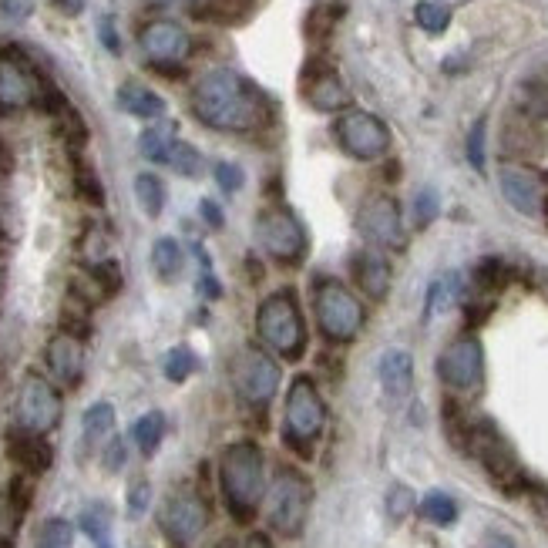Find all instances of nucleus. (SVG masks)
Listing matches in <instances>:
<instances>
[{
    "mask_svg": "<svg viewBox=\"0 0 548 548\" xmlns=\"http://www.w3.org/2000/svg\"><path fill=\"white\" fill-rule=\"evenodd\" d=\"M192 111L202 125L216 128V132H249V128L263 122L266 98L249 85L243 74L216 68L195 85Z\"/></svg>",
    "mask_w": 548,
    "mask_h": 548,
    "instance_id": "obj_1",
    "label": "nucleus"
},
{
    "mask_svg": "<svg viewBox=\"0 0 548 548\" xmlns=\"http://www.w3.org/2000/svg\"><path fill=\"white\" fill-rule=\"evenodd\" d=\"M219 485L226 508L236 522H249L256 515L266 491V461L256 441H236L219 458Z\"/></svg>",
    "mask_w": 548,
    "mask_h": 548,
    "instance_id": "obj_2",
    "label": "nucleus"
},
{
    "mask_svg": "<svg viewBox=\"0 0 548 548\" xmlns=\"http://www.w3.org/2000/svg\"><path fill=\"white\" fill-rule=\"evenodd\" d=\"M256 333L273 354L300 360L306 350V323L293 290L269 293L256 310Z\"/></svg>",
    "mask_w": 548,
    "mask_h": 548,
    "instance_id": "obj_3",
    "label": "nucleus"
},
{
    "mask_svg": "<svg viewBox=\"0 0 548 548\" xmlns=\"http://www.w3.org/2000/svg\"><path fill=\"white\" fill-rule=\"evenodd\" d=\"M313 508V485L296 468L280 464L266 495V518L286 538H300Z\"/></svg>",
    "mask_w": 548,
    "mask_h": 548,
    "instance_id": "obj_4",
    "label": "nucleus"
},
{
    "mask_svg": "<svg viewBox=\"0 0 548 548\" xmlns=\"http://www.w3.org/2000/svg\"><path fill=\"white\" fill-rule=\"evenodd\" d=\"M323 427H327V404H323L317 384L310 377H296L283 407V441L293 451L310 454Z\"/></svg>",
    "mask_w": 548,
    "mask_h": 548,
    "instance_id": "obj_5",
    "label": "nucleus"
},
{
    "mask_svg": "<svg viewBox=\"0 0 548 548\" xmlns=\"http://www.w3.org/2000/svg\"><path fill=\"white\" fill-rule=\"evenodd\" d=\"M313 310H317L320 333L330 343H350L360 330H364V320H367L364 303L337 280H323L317 286Z\"/></svg>",
    "mask_w": 548,
    "mask_h": 548,
    "instance_id": "obj_6",
    "label": "nucleus"
},
{
    "mask_svg": "<svg viewBox=\"0 0 548 548\" xmlns=\"http://www.w3.org/2000/svg\"><path fill=\"white\" fill-rule=\"evenodd\" d=\"M159 525H162V535L169 538L175 548H192L209 525L206 498H202L195 488H185V485L169 491V498L162 501Z\"/></svg>",
    "mask_w": 548,
    "mask_h": 548,
    "instance_id": "obj_7",
    "label": "nucleus"
},
{
    "mask_svg": "<svg viewBox=\"0 0 548 548\" xmlns=\"http://www.w3.org/2000/svg\"><path fill=\"white\" fill-rule=\"evenodd\" d=\"M464 448H471L478 454V461L485 464V471L498 488L518 491L525 485V475H522V468H518V461H515V451L508 448V441L495 431V424H488V421L471 424L468 427V444H464Z\"/></svg>",
    "mask_w": 548,
    "mask_h": 548,
    "instance_id": "obj_8",
    "label": "nucleus"
},
{
    "mask_svg": "<svg viewBox=\"0 0 548 548\" xmlns=\"http://www.w3.org/2000/svg\"><path fill=\"white\" fill-rule=\"evenodd\" d=\"M61 394L54 390L51 380L41 374H24L21 390H17V427L31 434H51L61 424Z\"/></svg>",
    "mask_w": 548,
    "mask_h": 548,
    "instance_id": "obj_9",
    "label": "nucleus"
},
{
    "mask_svg": "<svg viewBox=\"0 0 548 548\" xmlns=\"http://www.w3.org/2000/svg\"><path fill=\"white\" fill-rule=\"evenodd\" d=\"M256 243L263 246L266 256L290 266H300L306 256V232L300 226V219L280 206L263 209L256 216Z\"/></svg>",
    "mask_w": 548,
    "mask_h": 548,
    "instance_id": "obj_10",
    "label": "nucleus"
},
{
    "mask_svg": "<svg viewBox=\"0 0 548 548\" xmlns=\"http://www.w3.org/2000/svg\"><path fill=\"white\" fill-rule=\"evenodd\" d=\"M232 384L243 401L266 407L280 390V364L263 347H243L232 357Z\"/></svg>",
    "mask_w": 548,
    "mask_h": 548,
    "instance_id": "obj_11",
    "label": "nucleus"
},
{
    "mask_svg": "<svg viewBox=\"0 0 548 548\" xmlns=\"http://www.w3.org/2000/svg\"><path fill=\"white\" fill-rule=\"evenodd\" d=\"M333 138L350 159L360 162H374L380 155H387L390 148V132L387 125L380 122L377 115H367V111H347L333 122Z\"/></svg>",
    "mask_w": 548,
    "mask_h": 548,
    "instance_id": "obj_12",
    "label": "nucleus"
},
{
    "mask_svg": "<svg viewBox=\"0 0 548 548\" xmlns=\"http://www.w3.org/2000/svg\"><path fill=\"white\" fill-rule=\"evenodd\" d=\"M44 95H48V88L24 54L17 48L0 51V111L41 105Z\"/></svg>",
    "mask_w": 548,
    "mask_h": 548,
    "instance_id": "obj_13",
    "label": "nucleus"
},
{
    "mask_svg": "<svg viewBox=\"0 0 548 548\" xmlns=\"http://www.w3.org/2000/svg\"><path fill=\"white\" fill-rule=\"evenodd\" d=\"M501 195L508 199V206L522 212L528 219L548 216V175L535 172L528 165H501L498 172Z\"/></svg>",
    "mask_w": 548,
    "mask_h": 548,
    "instance_id": "obj_14",
    "label": "nucleus"
},
{
    "mask_svg": "<svg viewBox=\"0 0 548 548\" xmlns=\"http://www.w3.org/2000/svg\"><path fill=\"white\" fill-rule=\"evenodd\" d=\"M138 44H142V54L148 64L159 71H175L182 68L185 58L192 54V37L182 24L175 21H152L142 27L138 34Z\"/></svg>",
    "mask_w": 548,
    "mask_h": 548,
    "instance_id": "obj_15",
    "label": "nucleus"
},
{
    "mask_svg": "<svg viewBox=\"0 0 548 548\" xmlns=\"http://www.w3.org/2000/svg\"><path fill=\"white\" fill-rule=\"evenodd\" d=\"M438 374L448 387L454 390H471L481 384V374H485V350H481L478 337H458L454 343L441 350L438 357Z\"/></svg>",
    "mask_w": 548,
    "mask_h": 548,
    "instance_id": "obj_16",
    "label": "nucleus"
},
{
    "mask_svg": "<svg viewBox=\"0 0 548 548\" xmlns=\"http://www.w3.org/2000/svg\"><path fill=\"white\" fill-rule=\"evenodd\" d=\"M357 229L367 243L380 249H401L404 246V222L401 209L390 195H370L357 212Z\"/></svg>",
    "mask_w": 548,
    "mask_h": 548,
    "instance_id": "obj_17",
    "label": "nucleus"
},
{
    "mask_svg": "<svg viewBox=\"0 0 548 548\" xmlns=\"http://www.w3.org/2000/svg\"><path fill=\"white\" fill-rule=\"evenodd\" d=\"M44 360H48V370L58 384L78 387L81 377H85V340L68 330L54 333L48 340V350H44Z\"/></svg>",
    "mask_w": 548,
    "mask_h": 548,
    "instance_id": "obj_18",
    "label": "nucleus"
},
{
    "mask_svg": "<svg viewBox=\"0 0 548 548\" xmlns=\"http://www.w3.org/2000/svg\"><path fill=\"white\" fill-rule=\"evenodd\" d=\"M303 98L310 108L317 111H327V115H333V111L347 108L350 105V91L347 85H343V78L333 68H327V64H310L303 74Z\"/></svg>",
    "mask_w": 548,
    "mask_h": 548,
    "instance_id": "obj_19",
    "label": "nucleus"
},
{
    "mask_svg": "<svg viewBox=\"0 0 548 548\" xmlns=\"http://www.w3.org/2000/svg\"><path fill=\"white\" fill-rule=\"evenodd\" d=\"M7 454H11V461L31 478L44 475V471L51 468V461H54V451H51V444L44 441V434L21 431V427L7 434Z\"/></svg>",
    "mask_w": 548,
    "mask_h": 548,
    "instance_id": "obj_20",
    "label": "nucleus"
},
{
    "mask_svg": "<svg viewBox=\"0 0 548 548\" xmlns=\"http://www.w3.org/2000/svg\"><path fill=\"white\" fill-rule=\"evenodd\" d=\"M354 283L364 290L370 300H384L387 290H390V259L384 253H377V249H360L354 253Z\"/></svg>",
    "mask_w": 548,
    "mask_h": 548,
    "instance_id": "obj_21",
    "label": "nucleus"
},
{
    "mask_svg": "<svg viewBox=\"0 0 548 548\" xmlns=\"http://www.w3.org/2000/svg\"><path fill=\"white\" fill-rule=\"evenodd\" d=\"M377 374H380V387H384L390 401H401L414 387V357L401 347H390L384 350V357H380Z\"/></svg>",
    "mask_w": 548,
    "mask_h": 548,
    "instance_id": "obj_22",
    "label": "nucleus"
},
{
    "mask_svg": "<svg viewBox=\"0 0 548 548\" xmlns=\"http://www.w3.org/2000/svg\"><path fill=\"white\" fill-rule=\"evenodd\" d=\"M118 108L128 111L132 118H142V122H159L165 115V98L155 95L152 88L128 81V85L118 88Z\"/></svg>",
    "mask_w": 548,
    "mask_h": 548,
    "instance_id": "obj_23",
    "label": "nucleus"
},
{
    "mask_svg": "<svg viewBox=\"0 0 548 548\" xmlns=\"http://www.w3.org/2000/svg\"><path fill=\"white\" fill-rule=\"evenodd\" d=\"M165 431H169V424H165V414H162V411H148V414H142V417L135 421V427H132V441L138 444V451H142L145 458H152V454L162 448Z\"/></svg>",
    "mask_w": 548,
    "mask_h": 548,
    "instance_id": "obj_24",
    "label": "nucleus"
},
{
    "mask_svg": "<svg viewBox=\"0 0 548 548\" xmlns=\"http://www.w3.org/2000/svg\"><path fill=\"white\" fill-rule=\"evenodd\" d=\"M182 266H185V253L175 239L162 236L159 243L152 246V269L162 283H175L182 276Z\"/></svg>",
    "mask_w": 548,
    "mask_h": 548,
    "instance_id": "obj_25",
    "label": "nucleus"
},
{
    "mask_svg": "<svg viewBox=\"0 0 548 548\" xmlns=\"http://www.w3.org/2000/svg\"><path fill=\"white\" fill-rule=\"evenodd\" d=\"M81 431H85L88 448H98L101 441H108L111 431H115V407H111L108 401L91 404L85 411V421H81Z\"/></svg>",
    "mask_w": 548,
    "mask_h": 548,
    "instance_id": "obj_26",
    "label": "nucleus"
},
{
    "mask_svg": "<svg viewBox=\"0 0 548 548\" xmlns=\"http://www.w3.org/2000/svg\"><path fill=\"white\" fill-rule=\"evenodd\" d=\"M78 528L95 542V548H111V508L105 501L88 505L78 518Z\"/></svg>",
    "mask_w": 548,
    "mask_h": 548,
    "instance_id": "obj_27",
    "label": "nucleus"
},
{
    "mask_svg": "<svg viewBox=\"0 0 548 548\" xmlns=\"http://www.w3.org/2000/svg\"><path fill=\"white\" fill-rule=\"evenodd\" d=\"M175 145V125H152L138 135V152L145 155L148 162H169V152Z\"/></svg>",
    "mask_w": 548,
    "mask_h": 548,
    "instance_id": "obj_28",
    "label": "nucleus"
},
{
    "mask_svg": "<svg viewBox=\"0 0 548 548\" xmlns=\"http://www.w3.org/2000/svg\"><path fill=\"white\" fill-rule=\"evenodd\" d=\"M461 296V276L458 273H444L438 280L431 283V290H427V306H424V317H438L441 310H448V306L458 303Z\"/></svg>",
    "mask_w": 548,
    "mask_h": 548,
    "instance_id": "obj_29",
    "label": "nucleus"
},
{
    "mask_svg": "<svg viewBox=\"0 0 548 548\" xmlns=\"http://www.w3.org/2000/svg\"><path fill=\"white\" fill-rule=\"evenodd\" d=\"M135 199L148 219H159L162 209H165V182L159 179V175L142 172L135 179Z\"/></svg>",
    "mask_w": 548,
    "mask_h": 548,
    "instance_id": "obj_30",
    "label": "nucleus"
},
{
    "mask_svg": "<svg viewBox=\"0 0 548 548\" xmlns=\"http://www.w3.org/2000/svg\"><path fill=\"white\" fill-rule=\"evenodd\" d=\"M199 357H195L192 347H185V343H179V347H172L169 354H165L162 360V374L172 380V384H185L195 370H199Z\"/></svg>",
    "mask_w": 548,
    "mask_h": 548,
    "instance_id": "obj_31",
    "label": "nucleus"
},
{
    "mask_svg": "<svg viewBox=\"0 0 548 548\" xmlns=\"http://www.w3.org/2000/svg\"><path fill=\"white\" fill-rule=\"evenodd\" d=\"M88 280L98 286V293L105 296H115L118 290H122V266H118L115 256L101 259V263H91L88 266Z\"/></svg>",
    "mask_w": 548,
    "mask_h": 548,
    "instance_id": "obj_32",
    "label": "nucleus"
},
{
    "mask_svg": "<svg viewBox=\"0 0 548 548\" xmlns=\"http://www.w3.org/2000/svg\"><path fill=\"white\" fill-rule=\"evenodd\" d=\"M421 515L431 525H451L454 518H458V505H454V498L444 495V491H431V495L421 498Z\"/></svg>",
    "mask_w": 548,
    "mask_h": 548,
    "instance_id": "obj_33",
    "label": "nucleus"
},
{
    "mask_svg": "<svg viewBox=\"0 0 548 548\" xmlns=\"http://www.w3.org/2000/svg\"><path fill=\"white\" fill-rule=\"evenodd\" d=\"M34 548H74V525L68 518H48L37 532Z\"/></svg>",
    "mask_w": 548,
    "mask_h": 548,
    "instance_id": "obj_34",
    "label": "nucleus"
},
{
    "mask_svg": "<svg viewBox=\"0 0 548 548\" xmlns=\"http://www.w3.org/2000/svg\"><path fill=\"white\" fill-rule=\"evenodd\" d=\"M249 11H253V0H209V4H206L209 21H222V24L246 21Z\"/></svg>",
    "mask_w": 548,
    "mask_h": 548,
    "instance_id": "obj_35",
    "label": "nucleus"
},
{
    "mask_svg": "<svg viewBox=\"0 0 548 548\" xmlns=\"http://www.w3.org/2000/svg\"><path fill=\"white\" fill-rule=\"evenodd\" d=\"M414 17L427 34H441L448 31L451 24V11L444 4H434V0H421V4L414 7Z\"/></svg>",
    "mask_w": 548,
    "mask_h": 548,
    "instance_id": "obj_36",
    "label": "nucleus"
},
{
    "mask_svg": "<svg viewBox=\"0 0 548 548\" xmlns=\"http://www.w3.org/2000/svg\"><path fill=\"white\" fill-rule=\"evenodd\" d=\"M165 165H172V169L179 175H185V179H195V175L202 172V155L195 152L189 142H179V138H175V145L169 152V162Z\"/></svg>",
    "mask_w": 548,
    "mask_h": 548,
    "instance_id": "obj_37",
    "label": "nucleus"
},
{
    "mask_svg": "<svg viewBox=\"0 0 548 548\" xmlns=\"http://www.w3.org/2000/svg\"><path fill=\"white\" fill-rule=\"evenodd\" d=\"M74 189H78L81 199L91 202V206H101V202H105V189H101L98 175H95V169H91L88 162L74 165Z\"/></svg>",
    "mask_w": 548,
    "mask_h": 548,
    "instance_id": "obj_38",
    "label": "nucleus"
},
{
    "mask_svg": "<svg viewBox=\"0 0 548 548\" xmlns=\"http://www.w3.org/2000/svg\"><path fill=\"white\" fill-rule=\"evenodd\" d=\"M387 512L394 522H401V518H407L414 512V491L407 488V485H394L390 488V495H387Z\"/></svg>",
    "mask_w": 548,
    "mask_h": 548,
    "instance_id": "obj_39",
    "label": "nucleus"
},
{
    "mask_svg": "<svg viewBox=\"0 0 548 548\" xmlns=\"http://www.w3.org/2000/svg\"><path fill=\"white\" fill-rule=\"evenodd\" d=\"M434 216H438V192L421 189L417 192V199H414V222L424 229V226H431Z\"/></svg>",
    "mask_w": 548,
    "mask_h": 548,
    "instance_id": "obj_40",
    "label": "nucleus"
},
{
    "mask_svg": "<svg viewBox=\"0 0 548 548\" xmlns=\"http://www.w3.org/2000/svg\"><path fill=\"white\" fill-rule=\"evenodd\" d=\"M125 461H128L125 441L122 438H108L105 451H101V464H105V471H108V475H118V471L125 468Z\"/></svg>",
    "mask_w": 548,
    "mask_h": 548,
    "instance_id": "obj_41",
    "label": "nucleus"
},
{
    "mask_svg": "<svg viewBox=\"0 0 548 548\" xmlns=\"http://www.w3.org/2000/svg\"><path fill=\"white\" fill-rule=\"evenodd\" d=\"M148 501H152V485H148L145 478L132 481V488H128V515L132 518H142Z\"/></svg>",
    "mask_w": 548,
    "mask_h": 548,
    "instance_id": "obj_42",
    "label": "nucleus"
},
{
    "mask_svg": "<svg viewBox=\"0 0 548 548\" xmlns=\"http://www.w3.org/2000/svg\"><path fill=\"white\" fill-rule=\"evenodd\" d=\"M216 182H219V189L222 192H239L243 189V182H246V175H243V169L239 165H232V162H219L216 165Z\"/></svg>",
    "mask_w": 548,
    "mask_h": 548,
    "instance_id": "obj_43",
    "label": "nucleus"
},
{
    "mask_svg": "<svg viewBox=\"0 0 548 548\" xmlns=\"http://www.w3.org/2000/svg\"><path fill=\"white\" fill-rule=\"evenodd\" d=\"M199 263H202V276H199V296H206V300H219L222 296V283L216 280V273H212V263L209 256L199 249Z\"/></svg>",
    "mask_w": 548,
    "mask_h": 548,
    "instance_id": "obj_44",
    "label": "nucleus"
},
{
    "mask_svg": "<svg viewBox=\"0 0 548 548\" xmlns=\"http://www.w3.org/2000/svg\"><path fill=\"white\" fill-rule=\"evenodd\" d=\"M468 159L478 172H485V122H478L468 135Z\"/></svg>",
    "mask_w": 548,
    "mask_h": 548,
    "instance_id": "obj_45",
    "label": "nucleus"
},
{
    "mask_svg": "<svg viewBox=\"0 0 548 548\" xmlns=\"http://www.w3.org/2000/svg\"><path fill=\"white\" fill-rule=\"evenodd\" d=\"M528 108H532L535 115L548 118V85L545 81H538V85L528 88Z\"/></svg>",
    "mask_w": 548,
    "mask_h": 548,
    "instance_id": "obj_46",
    "label": "nucleus"
},
{
    "mask_svg": "<svg viewBox=\"0 0 548 548\" xmlns=\"http://www.w3.org/2000/svg\"><path fill=\"white\" fill-rule=\"evenodd\" d=\"M98 34H101V44H105L111 54L122 51V41H118V31H115V21H111V17H101V21H98Z\"/></svg>",
    "mask_w": 548,
    "mask_h": 548,
    "instance_id": "obj_47",
    "label": "nucleus"
},
{
    "mask_svg": "<svg viewBox=\"0 0 548 548\" xmlns=\"http://www.w3.org/2000/svg\"><path fill=\"white\" fill-rule=\"evenodd\" d=\"M199 216H202V222H206L209 229H222V226H226V216H222V209L212 199H202L199 202Z\"/></svg>",
    "mask_w": 548,
    "mask_h": 548,
    "instance_id": "obj_48",
    "label": "nucleus"
},
{
    "mask_svg": "<svg viewBox=\"0 0 548 548\" xmlns=\"http://www.w3.org/2000/svg\"><path fill=\"white\" fill-rule=\"evenodd\" d=\"M0 7H4V14L14 17V21H24V17L31 14V0H0Z\"/></svg>",
    "mask_w": 548,
    "mask_h": 548,
    "instance_id": "obj_49",
    "label": "nucleus"
},
{
    "mask_svg": "<svg viewBox=\"0 0 548 548\" xmlns=\"http://www.w3.org/2000/svg\"><path fill=\"white\" fill-rule=\"evenodd\" d=\"M481 548H515V542L501 532H488L485 538H481Z\"/></svg>",
    "mask_w": 548,
    "mask_h": 548,
    "instance_id": "obj_50",
    "label": "nucleus"
},
{
    "mask_svg": "<svg viewBox=\"0 0 548 548\" xmlns=\"http://www.w3.org/2000/svg\"><path fill=\"white\" fill-rule=\"evenodd\" d=\"M243 548H276L273 542H269V535H263V532H253L246 538V545Z\"/></svg>",
    "mask_w": 548,
    "mask_h": 548,
    "instance_id": "obj_51",
    "label": "nucleus"
},
{
    "mask_svg": "<svg viewBox=\"0 0 548 548\" xmlns=\"http://www.w3.org/2000/svg\"><path fill=\"white\" fill-rule=\"evenodd\" d=\"M216 548H236V545H232V542H229V538H222V542H219Z\"/></svg>",
    "mask_w": 548,
    "mask_h": 548,
    "instance_id": "obj_52",
    "label": "nucleus"
}]
</instances>
